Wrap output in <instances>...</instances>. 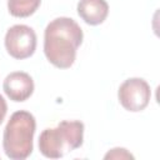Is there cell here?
Wrapping results in <instances>:
<instances>
[{
	"label": "cell",
	"mask_w": 160,
	"mask_h": 160,
	"mask_svg": "<svg viewBox=\"0 0 160 160\" xmlns=\"http://www.w3.org/2000/svg\"><path fill=\"white\" fill-rule=\"evenodd\" d=\"M84 32L71 18L60 16L51 20L44 32V54L49 62L59 69H69L76 59Z\"/></svg>",
	"instance_id": "cell-1"
},
{
	"label": "cell",
	"mask_w": 160,
	"mask_h": 160,
	"mask_svg": "<svg viewBox=\"0 0 160 160\" xmlns=\"http://www.w3.org/2000/svg\"><path fill=\"white\" fill-rule=\"evenodd\" d=\"M36 130L35 116L26 111H15L5 129L2 135V148L6 156L11 160L28 159L34 149V134Z\"/></svg>",
	"instance_id": "cell-2"
},
{
	"label": "cell",
	"mask_w": 160,
	"mask_h": 160,
	"mask_svg": "<svg viewBox=\"0 0 160 160\" xmlns=\"http://www.w3.org/2000/svg\"><path fill=\"white\" fill-rule=\"evenodd\" d=\"M84 122L79 120H62L56 128L42 130L39 136V150L49 159H59L79 149L84 142Z\"/></svg>",
	"instance_id": "cell-3"
},
{
	"label": "cell",
	"mask_w": 160,
	"mask_h": 160,
	"mask_svg": "<svg viewBox=\"0 0 160 160\" xmlns=\"http://www.w3.org/2000/svg\"><path fill=\"white\" fill-rule=\"evenodd\" d=\"M4 44L11 58L24 60L30 58L36 50V34L32 28L16 24L8 29Z\"/></svg>",
	"instance_id": "cell-4"
},
{
	"label": "cell",
	"mask_w": 160,
	"mask_h": 160,
	"mask_svg": "<svg viewBox=\"0 0 160 160\" xmlns=\"http://www.w3.org/2000/svg\"><path fill=\"white\" fill-rule=\"evenodd\" d=\"M151 89L146 80L141 78L126 79L118 90V99L121 106L131 112L142 111L150 101Z\"/></svg>",
	"instance_id": "cell-5"
},
{
	"label": "cell",
	"mask_w": 160,
	"mask_h": 160,
	"mask_svg": "<svg viewBox=\"0 0 160 160\" xmlns=\"http://www.w3.org/2000/svg\"><path fill=\"white\" fill-rule=\"evenodd\" d=\"M2 89L10 100L15 102H22L32 95L35 85L32 78L28 72L12 71L5 78Z\"/></svg>",
	"instance_id": "cell-6"
},
{
	"label": "cell",
	"mask_w": 160,
	"mask_h": 160,
	"mask_svg": "<svg viewBox=\"0 0 160 160\" xmlns=\"http://www.w3.org/2000/svg\"><path fill=\"white\" fill-rule=\"evenodd\" d=\"M78 15L88 25L102 24L109 14V4L106 0H80L76 6Z\"/></svg>",
	"instance_id": "cell-7"
},
{
	"label": "cell",
	"mask_w": 160,
	"mask_h": 160,
	"mask_svg": "<svg viewBox=\"0 0 160 160\" xmlns=\"http://www.w3.org/2000/svg\"><path fill=\"white\" fill-rule=\"evenodd\" d=\"M41 0H8V10L15 18H29L40 6Z\"/></svg>",
	"instance_id": "cell-8"
},
{
	"label": "cell",
	"mask_w": 160,
	"mask_h": 160,
	"mask_svg": "<svg viewBox=\"0 0 160 160\" xmlns=\"http://www.w3.org/2000/svg\"><path fill=\"white\" fill-rule=\"evenodd\" d=\"M104 159H134V155L124 148H114L105 154Z\"/></svg>",
	"instance_id": "cell-9"
},
{
	"label": "cell",
	"mask_w": 160,
	"mask_h": 160,
	"mask_svg": "<svg viewBox=\"0 0 160 160\" xmlns=\"http://www.w3.org/2000/svg\"><path fill=\"white\" fill-rule=\"evenodd\" d=\"M6 112H8V104H6V100L4 99V96L0 94V125L4 121Z\"/></svg>",
	"instance_id": "cell-10"
}]
</instances>
